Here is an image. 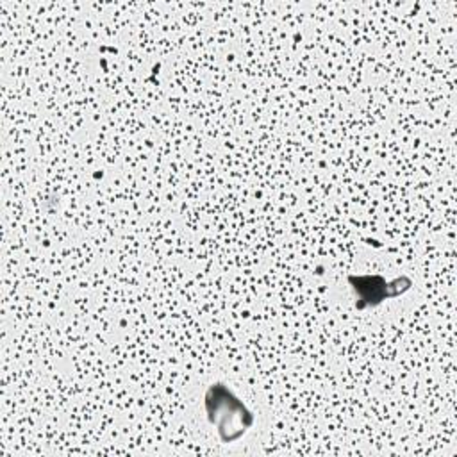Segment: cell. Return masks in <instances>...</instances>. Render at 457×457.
<instances>
[{
  "instance_id": "cell-1",
  "label": "cell",
  "mask_w": 457,
  "mask_h": 457,
  "mask_svg": "<svg viewBox=\"0 0 457 457\" xmlns=\"http://www.w3.org/2000/svg\"><path fill=\"white\" fill-rule=\"evenodd\" d=\"M205 412L212 427H216L221 443H232L239 439L253 423L252 411L234 395V391L214 382L205 393Z\"/></svg>"
},
{
  "instance_id": "cell-2",
  "label": "cell",
  "mask_w": 457,
  "mask_h": 457,
  "mask_svg": "<svg viewBox=\"0 0 457 457\" xmlns=\"http://www.w3.org/2000/svg\"><path fill=\"white\" fill-rule=\"evenodd\" d=\"M348 280L357 298L355 300L357 309L375 307L387 298L405 293L411 287V280L407 277H400V278H395L393 282H387L378 275H359V277H350Z\"/></svg>"
}]
</instances>
